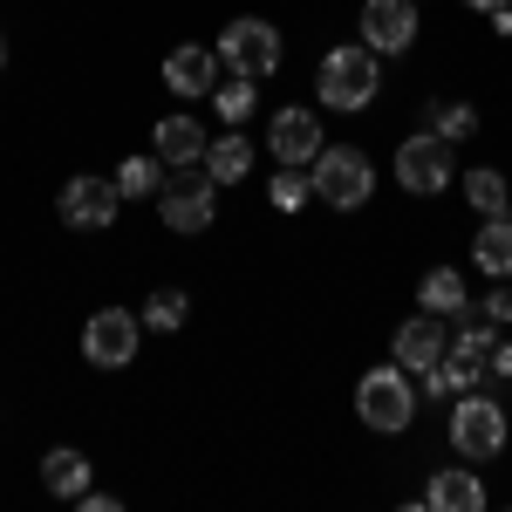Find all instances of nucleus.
Wrapping results in <instances>:
<instances>
[{"instance_id":"obj_1","label":"nucleus","mask_w":512,"mask_h":512,"mask_svg":"<svg viewBox=\"0 0 512 512\" xmlns=\"http://www.w3.org/2000/svg\"><path fill=\"white\" fill-rule=\"evenodd\" d=\"M383 89V69H376V48L369 41H349V48H328L315 69V96L328 110H369Z\"/></svg>"},{"instance_id":"obj_2","label":"nucleus","mask_w":512,"mask_h":512,"mask_svg":"<svg viewBox=\"0 0 512 512\" xmlns=\"http://www.w3.org/2000/svg\"><path fill=\"white\" fill-rule=\"evenodd\" d=\"M355 417L369 424V431H410L417 424V383H410V369L403 362H383V369H369L362 383H355Z\"/></svg>"},{"instance_id":"obj_3","label":"nucleus","mask_w":512,"mask_h":512,"mask_svg":"<svg viewBox=\"0 0 512 512\" xmlns=\"http://www.w3.org/2000/svg\"><path fill=\"white\" fill-rule=\"evenodd\" d=\"M308 178H315V198L321 205H335V212H362L369 192H376V164L349 151V144H321V158L308 164Z\"/></svg>"},{"instance_id":"obj_4","label":"nucleus","mask_w":512,"mask_h":512,"mask_svg":"<svg viewBox=\"0 0 512 512\" xmlns=\"http://www.w3.org/2000/svg\"><path fill=\"white\" fill-rule=\"evenodd\" d=\"M158 219L171 233H205L212 219H219V185H212V171L205 164H185V171H171L158 192Z\"/></svg>"},{"instance_id":"obj_5","label":"nucleus","mask_w":512,"mask_h":512,"mask_svg":"<svg viewBox=\"0 0 512 512\" xmlns=\"http://www.w3.org/2000/svg\"><path fill=\"white\" fill-rule=\"evenodd\" d=\"M219 62H226V76H253L267 82L280 69V35L274 21H260V14H239L219 28Z\"/></svg>"},{"instance_id":"obj_6","label":"nucleus","mask_w":512,"mask_h":512,"mask_svg":"<svg viewBox=\"0 0 512 512\" xmlns=\"http://www.w3.org/2000/svg\"><path fill=\"white\" fill-rule=\"evenodd\" d=\"M451 444H458V458H499L506 451V410L478 390H458V403H451Z\"/></svg>"},{"instance_id":"obj_7","label":"nucleus","mask_w":512,"mask_h":512,"mask_svg":"<svg viewBox=\"0 0 512 512\" xmlns=\"http://www.w3.org/2000/svg\"><path fill=\"white\" fill-rule=\"evenodd\" d=\"M117 178H89V171H76L69 185H62V198H55V212H62V226H76V233H110L117 226Z\"/></svg>"},{"instance_id":"obj_8","label":"nucleus","mask_w":512,"mask_h":512,"mask_svg":"<svg viewBox=\"0 0 512 512\" xmlns=\"http://www.w3.org/2000/svg\"><path fill=\"white\" fill-rule=\"evenodd\" d=\"M396 185L417 198H437L451 185V144L437 137V130H417V137H403L396 144Z\"/></svg>"},{"instance_id":"obj_9","label":"nucleus","mask_w":512,"mask_h":512,"mask_svg":"<svg viewBox=\"0 0 512 512\" xmlns=\"http://www.w3.org/2000/svg\"><path fill=\"white\" fill-rule=\"evenodd\" d=\"M137 342H144V321L130 315V308H96V315L82 321V355L96 369H130Z\"/></svg>"},{"instance_id":"obj_10","label":"nucleus","mask_w":512,"mask_h":512,"mask_svg":"<svg viewBox=\"0 0 512 512\" xmlns=\"http://www.w3.org/2000/svg\"><path fill=\"white\" fill-rule=\"evenodd\" d=\"M362 41L376 55L417 48V0H362Z\"/></svg>"},{"instance_id":"obj_11","label":"nucleus","mask_w":512,"mask_h":512,"mask_svg":"<svg viewBox=\"0 0 512 512\" xmlns=\"http://www.w3.org/2000/svg\"><path fill=\"white\" fill-rule=\"evenodd\" d=\"M219 82H226L219 48H192V41H185V48H171V55H164V89H171V96H185V103L212 96Z\"/></svg>"},{"instance_id":"obj_12","label":"nucleus","mask_w":512,"mask_h":512,"mask_svg":"<svg viewBox=\"0 0 512 512\" xmlns=\"http://www.w3.org/2000/svg\"><path fill=\"white\" fill-rule=\"evenodd\" d=\"M444 349H451V335H444V315H410L403 328H396L390 355L410 369V376H424V369H437L444 362Z\"/></svg>"},{"instance_id":"obj_13","label":"nucleus","mask_w":512,"mask_h":512,"mask_svg":"<svg viewBox=\"0 0 512 512\" xmlns=\"http://www.w3.org/2000/svg\"><path fill=\"white\" fill-rule=\"evenodd\" d=\"M267 151H274L280 164H315L321 158V123H315V110H280L274 117V130H267Z\"/></svg>"},{"instance_id":"obj_14","label":"nucleus","mask_w":512,"mask_h":512,"mask_svg":"<svg viewBox=\"0 0 512 512\" xmlns=\"http://www.w3.org/2000/svg\"><path fill=\"white\" fill-rule=\"evenodd\" d=\"M151 151L164 158V171H185V164H205L212 137H205V123H192V117H164L158 130H151Z\"/></svg>"},{"instance_id":"obj_15","label":"nucleus","mask_w":512,"mask_h":512,"mask_svg":"<svg viewBox=\"0 0 512 512\" xmlns=\"http://www.w3.org/2000/svg\"><path fill=\"white\" fill-rule=\"evenodd\" d=\"M472 267L485 280H512V212H499V219H485V226H478Z\"/></svg>"},{"instance_id":"obj_16","label":"nucleus","mask_w":512,"mask_h":512,"mask_svg":"<svg viewBox=\"0 0 512 512\" xmlns=\"http://www.w3.org/2000/svg\"><path fill=\"white\" fill-rule=\"evenodd\" d=\"M424 506L431 512H485V485H478L472 472H431V485H424Z\"/></svg>"},{"instance_id":"obj_17","label":"nucleus","mask_w":512,"mask_h":512,"mask_svg":"<svg viewBox=\"0 0 512 512\" xmlns=\"http://www.w3.org/2000/svg\"><path fill=\"white\" fill-rule=\"evenodd\" d=\"M417 301H424V315H465L472 308V287L458 267H431V274L417 280Z\"/></svg>"},{"instance_id":"obj_18","label":"nucleus","mask_w":512,"mask_h":512,"mask_svg":"<svg viewBox=\"0 0 512 512\" xmlns=\"http://www.w3.org/2000/svg\"><path fill=\"white\" fill-rule=\"evenodd\" d=\"M41 485H48L55 499H82V492H89V458L69 451V444L48 451V458H41Z\"/></svg>"},{"instance_id":"obj_19","label":"nucleus","mask_w":512,"mask_h":512,"mask_svg":"<svg viewBox=\"0 0 512 512\" xmlns=\"http://www.w3.org/2000/svg\"><path fill=\"white\" fill-rule=\"evenodd\" d=\"M205 171H212V185H239L246 171H253V144L226 130V137H212V151H205Z\"/></svg>"},{"instance_id":"obj_20","label":"nucleus","mask_w":512,"mask_h":512,"mask_svg":"<svg viewBox=\"0 0 512 512\" xmlns=\"http://www.w3.org/2000/svg\"><path fill=\"white\" fill-rule=\"evenodd\" d=\"M192 321V294L185 287H158L151 301H144V328H164V335H178Z\"/></svg>"},{"instance_id":"obj_21","label":"nucleus","mask_w":512,"mask_h":512,"mask_svg":"<svg viewBox=\"0 0 512 512\" xmlns=\"http://www.w3.org/2000/svg\"><path fill=\"white\" fill-rule=\"evenodd\" d=\"M117 192L123 198H158L164 192V158L151 151V158H123L117 164Z\"/></svg>"},{"instance_id":"obj_22","label":"nucleus","mask_w":512,"mask_h":512,"mask_svg":"<svg viewBox=\"0 0 512 512\" xmlns=\"http://www.w3.org/2000/svg\"><path fill=\"white\" fill-rule=\"evenodd\" d=\"M465 198H472V205L485 212V219L512 212V185L499 178V171H485V164H478V171H465Z\"/></svg>"},{"instance_id":"obj_23","label":"nucleus","mask_w":512,"mask_h":512,"mask_svg":"<svg viewBox=\"0 0 512 512\" xmlns=\"http://www.w3.org/2000/svg\"><path fill=\"white\" fill-rule=\"evenodd\" d=\"M212 103H219V117L239 130V123L253 117V103H260V82H253V76H226L219 89H212Z\"/></svg>"},{"instance_id":"obj_24","label":"nucleus","mask_w":512,"mask_h":512,"mask_svg":"<svg viewBox=\"0 0 512 512\" xmlns=\"http://www.w3.org/2000/svg\"><path fill=\"white\" fill-rule=\"evenodd\" d=\"M280 205V212H301L308 198H315V178L308 171H294V164H280V178H274V192H267Z\"/></svg>"},{"instance_id":"obj_25","label":"nucleus","mask_w":512,"mask_h":512,"mask_svg":"<svg viewBox=\"0 0 512 512\" xmlns=\"http://www.w3.org/2000/svg\"><path fill=\"white\" fill-rule=\"evenodd\" d=\"M431 130L444 137V144H451V137H472V130H478V110H472V103H437V110H431Z\"/></svg>"},{"instance_id":"obj_26","label":"nucleus","mask_w":512,"mask_h":512,"mask_svg":"<svg viewBox=\"0 0 512 512\" xmlns=\"http://www.w3.org/2000/svg\"><path fill=\"white\" fill-rule=\"evenodd\" d=\"M485 321H512V287H506V280L485 294Z\"/></svg>"},{"instance_id":"obj_27","label":"nucleus","mask_w":512,"mask_h":512,"mask_svg":"<svg viewBox=\"0 0 512 512\" xmlns=\"http://www.w3.org/2000/svg\"><path fill=\"white\" fill-rule=\"evenodd\" d=\"M492 376H512V342H492V362H485Z\"/></svg>"},{"instance_id":"obj_28","label":"nucleus","mask_w":512,"mask_h":512,"mask_svg":"<svg viewBox=\"0 0 512 512\" xmlns=\"http://www.w3.org/2000/svg\"><path fill=\"white\" fill-rule=\"evenodd\" d=\"M492 28H499V35H512V7H492Z\"/></svg>"},{"instance_id":"obj_29","label":"nucleus","mask_w":512,"mask_h":512,"mask_svg":"<svg viewBox=\"0 0 512 512\" xmlns=\"http://www.w3.org/2000/svg\"><path fill=\"white\" fill-rule=\"evenodd\" d=\"M465 7H478V14H492V7H512V0H465Z\"/></svg>"},{"instance_id":"obj_30","label":"nucleus","mask_w":512,"mask_h":512,"mask_svg":"<svg viewBox=\"0 0 512 512\" xmlns=\"http://www.w3.org/2000/svg\"><path fill=\"white\" fill-rule=\"evenodd\" d=\"M0 69H7V35H0Z\"/></svg>"}]
</instances>
